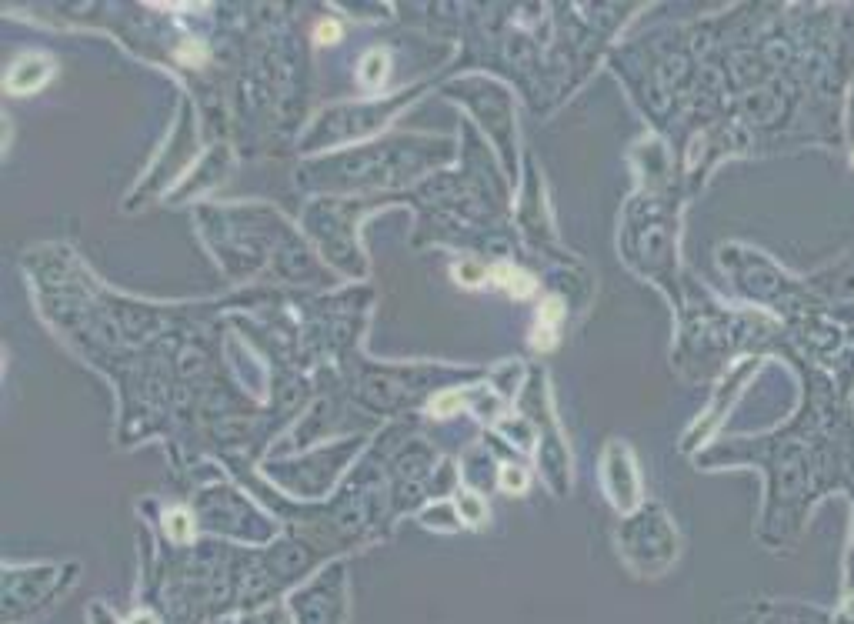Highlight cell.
I'll return each instance as SVG.
<instances>
[{"mask_svg": "<svg viewBox=\"0 0 854 624\" xmlns=\"http://www.w3.org/2000/svg\"><path fill=\"white\" fill-rule=\"evenodd\" d=\"M461 514L471 524H481L484 521V501H478L474 494H464V498H461Z\"/></svg>", "mask_w": 854, "mask_h": 624, "instance_id": "obj_5", "label": "cell"}, {"mask_svg": "<svg viewBox=\"0 0 854 624\" xmlns=\"http://www.w3.org/2000/svg\"><path fill=\"white\" fill-rule=\"evenodd\" d=\"M501 484L508 488L511 494H521L524 484H528V474H524L521 468H504L501 471Z\"/></svg>", "mask_w": 854, "mask_h": 624, "instance_id": "obj_4", "label": "cell"}, {"mask_svg": "<svg viewBox=\"0 0 854 624\" xmlns=\"http://www.w3.org/2000/svg\"><path fill=\"white\" fill-rule=\"evenodd\" d=\"M317 41L334 44V41H337V24H334V21H324L321 27H317Z\"/></svg>", "mask_w": 854, "mask_h": 624, "instance_id": "obj_7", "label": "cell"}, {"mask_svg": "<svg viewBox=\"0 0 854 624\" xmlns=\"http://www.w3.org/2000/svg\"><path fill=\"white\" fill-rule=\"evenodd\" d=\"M47 81V64L41 61V57H31V61H17V67L11 71V77H7V84H11V91H34L37 84Z\"/></svg>", "mask_w": 854, "mask_h": 624, "instance_id": "obj_1", "label": "cell"}, {"mask_svg": "<svg viewBox=\"0 0 854 624\" xmlns=\"http://www.w3.org/2000/svg\"><path fill=\"white\" fill-rule=\"evenodd\" d=\"M364 84H374V81H381L384 77V54H371L364 61Z\"/></svg>", "mask_w": 854, "mask_h": 624, "instance_id": "obj_6", "label": "cell"}, {"mask_svg": "<svg viewBox=\"0 0 854 624\" xmlns=\"http://www.w3.org/2000/svg\"><path fill=\"white\" fill-rule=\"evenodd\" d=\"M494 281H498L501 287H511L514 294H528L531 291V281L524 277L521 271H514V267H494Z\"/></svg>", "mask_w": 854, "mask_h": 624, "instance_id": "obj_3", "label": "cell"}, {"mask_svg": "<svg viewBox=\"0 0 854 624\" xmlns=\"http://www.w3.org/2000/svg\"><path fill=\"white\" fill-rule=\"evenodd\" d=\"M164 528H167V538L177 541V544H184L187 538H191L194 521H191V514H187L184 508H174V511L164 518Z\"/></svg>", "mask_w": 854, "mask_h": 624, "instance_id": "obj_2", "label": "cell"}, {"mask_svg": "<svg viewBox=\"0 0 854 624\" xmlns=\"http://www.w3.org/2000/svg\"><path fill=\"white\" fill-rule=\"evenodd\" d=\"M131 624H154L151 614H137V618H131Z\"/></svg>", "mask_w": 854, "mask_h": 624, "instance_id": "obj_9", "label": "cell"}, {"mask_svg": "<svg viewBox=\"0 0 854 624\" xmlns=\"http://www.w3.org/2000/svg\"><path fill=\"white\" fill-rule=\"evenodd\" d=\"M461 274H464L461 277L464 284H478V277H474V274H478V271H474V264H461Z\"/></svg>", "mask_w": 854, "mask_h": 624, "instance_id": "obj_8", "label": "cell"}]
</instances>
